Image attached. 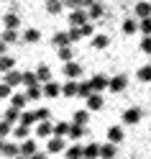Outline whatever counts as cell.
Instances as JSON below:
<instances>
[{"label": "cell", "mask_w": 151, "mask_h": 159, "mask_svg": "<svg viewBox=\"0 0 151 159\" xmlns=\"http://www.w3.org/2000/svg\"><path fill=\"white\" fill-rule=\"evenodd\" d=\"M126 85H128V77H126V75H118V77H113V80H108V87H110L113 93L126 90Z\"/></svg>", "instance_id": "6da1fadb"}, {"label": "cell", "mask_w": 151, "mask_h": 159, "mask_svg": "<svg viewBox=\"0 0 151 159\" xmlns=\"http://www.w3.org/2000/svg\"><path fill=\"white\" fill-rule=\"evenodd\" d=\"M141 121V108H128V111L123 113V123L126 126H133Z\"/></svg>", "instance_id": "7a4b0ae2"}, {"label": "cell", "mask_w": 151, "mask_h": 159, "mask_svg": "<svg viewBox=\"0 0 151 159\" xmlns=\"http://www.w3.org/2000/svg\"><path fill=\"white\" fill-rule=\"evenodd\" d=\"M90 87H92L95 93H100V90H105V87H108V80H105V75H95L92 80H90Z\"/></svg>", "instance_id": "3957f363"}, {"label": "cell", "mask_w": 151, "mask_h": 159, "mask_svg": "<svg viewBox=\"0 0 151 159\" xmlns=\"http://www.w3.org/2000/svg\"><path fill=\"white\" fill-rule=\"evenodd\" d=\"M87 108L90 111H100V108H103V98H100L97 93H90L87 95Z\"/></svg>", "instance_id": "277c9868"}, {"label": "cell", "mask_w": 151, "mask_h": 159, "mask_svg": "<svg viewBox=\"0 0 151 159\" xmlns=\"http://www.w3.org/2000/svg\"><path fill=\"white\" fill-rule=\"evenodd\" d=\"M133 13L138 16V18H146V16H151V3H136V8H133Z\"/></svg>", "instance_id": "5b68a950"}, {"label": "cell", "mask_w": 151, "mask_h": 159, "mask_svg": "<svg viewBox=\"0 0 151 159\" xmlns=\"http://www.w3.org/2000/svg\"><path fill=\"white\" fill-rule=\"evenodd\" d=\"M64 75H67L69 80H72V77H79V75H82V69H79V64H74V62H69V59H67V67H64Z\"/></svg>", "instance_id": "8992f818"}, {"label": "cell", "mask_w": 151, "mask_h": 159, "mask_svg": "<svg viewBox=\"0 0 151 159\" xmlns=\"http://www.w3.org/2000/svg\"><path fill=\"white\" fill-rule=\"evenodd\" d=\"M108 139H110L113 144H118L120 139H123V128H120V126H113V128L108 131Z\"/></svg>", "instance_id": "52a82bcc"}, {"label": "cell", "mask_w": 151, "mask_h": 159, "mask_svg": "<svg viewBox=\"0 0 151 159\" xmlns=\"http://www.w3.org/2000/svg\"><path fill=\"white\" fill-rule=\"evenodd\" d=\"M136 77L141 80V82H151V64H146V67H141Z\"/></svg>", "instance_id": "ba28073f"}, {"label": "cell", "mask_w": 151, "mask_h": 159, "mask_svg": "<svg viewBox=\"0 0 151 159\" xmlns=\"http://www.w3.org/2000/svg\"><path fill=\"white\" fill-rule=\"evenodd\" d=\"M108 41H110V39L100 34V36H95V39H92V46H95V49H105V46H108Z\"/></svg>", "instance_id": "9c48e42d"}, {"label": "cell", "mask_w": 151, "mask_h": 159, "mask_svg": "<svg viewBox=\"0 0 151 159\" xmlns=\"http://www.w3.org/2000/svg\"><path fill=\"white\" fill-rule=\"evenodd\" d=\"M141 49H144L146 54H151V34H144V39H141Z\"/></svg>", "instance_id": "30bf717a"}, {"label": "cell", "mask_w": 151, "mask_h": 159, "mask_svg": "<svg viewBox=\"0 0 151 159\" xmlns=\"http://www.w3.org/2000/svg\"><path fill=\"white\" fill-rule=\"evenodd\" d=\"M100 154H103V157H113V154H115V144H113V141L105 144L103 149H100Z\"/></svg>", "instance_id": "8fae6325"}, {"label": "cell", "mask_w": 151, "mask_h": 159, "mask_svg": "<svg viewBox=\"0 0 151 159\" xmlns=\"http://www.w3.org/2000/svg\"><path fill=\"white\" fill-rule=\"evenodd\" d=\"M136 28H138V23L133 21V18H128V21L123 23V31H126V34H133V31H136Z\"/></svg>", "instance_id": "7c38bea8"}, {"label": "cell", "mask_w": 151, "mask_h": 159, "mask_svg": "<svg viewBox=\"0 0 151 159\" xmlns=\"http://www.w3.org/2000/svg\"><path fill=\"white\" fill-rule=\"evenodd\" d=\"M141 31H144V34H151V16H146V18H141Z\"/></svg>", "instance_id": "4fadbf2b"}, {"label": "cell", "mask_w": 151, "mask_h": 159, "mask_svg": "<svg viewBox=\"0 0 151 159\" xmlns=\"http://www.w3.org/2000/svg\"><path fill=\"white\" fill-rule=\"evenodd\" d=\"M74 123L85 126V123H87V111H77V113H74Z\"/></svg>", "instance_id": "5bb4252c"}]
</instances>
